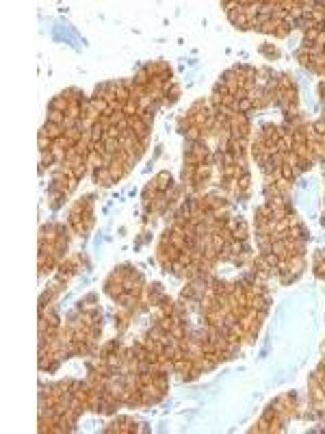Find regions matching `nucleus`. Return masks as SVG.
Here are the masks:
<instances>
[{
  "mask_svg": "<svg viewBox=\"0 0 325 434\" xmlns=\"http://www.w3.org/2000/svg\"><path fill=\"white\" fill-rule=\"evenodd\" d=\"M93 224V213H91V198H85L83 202H79L77 207L69 213V226L77 233H87Z\"/></svg>",
  "mask_w": 325,
  "mask_h": 434,
  "instance_id": "nucleus-1",
  "label": "nucleus"
}]
</instances>
